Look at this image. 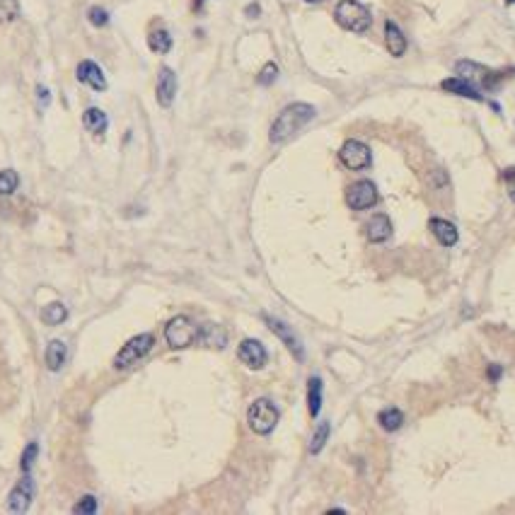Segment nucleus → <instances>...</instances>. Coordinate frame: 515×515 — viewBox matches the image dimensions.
Listing matches in <instances>:
<instances>
[{"instance_id": "obj_12", "label": "nucleus", "mask_w": 515, "mask_h": 515, "mask_svg": "<svg viewBox=\"0 0 515 515\" xmlns=\"http://www.w3.org/2000/svg\"><path fill=\"white\" fill-rule=\"evenodd\" d=\"M75 78H78V83L92 87L97 92L107 90V78H104L102 68L95 61H80L78 68H75Z\"/></svg>"}, {"instance_id": "obj_32", "label": "nucleus", "mask_w": 515, "mask_h": 515, "mask_svg": "<svg viewBox=\"0 0 515 515\" xmlns=\"http://www.w3.org/2000/svg\"><path fill=\"white\" fill-rule=\"evenodd\" d=\"M506 179H508V194H511V199L515 201V169L513 172H506Z\"/></svg>"}, {"instance_id": "obj_29", "label": "nucleus", "mask_w": 515, "mask_h": 515, "mask_svg": "<svg viewBox=\"0 0 515 515\" xmlns=\"http://www.w3.org/2000/svg\"><path fill=\"white\" fill-rule=\"evenodd\" d=\"M276 78H278V65L276 63H266L264 68H261V73H259V85H264V87H268V85H273L276 83Z\"/></svg>"}, {"instance_id": "obj_23", "label": "nucleus", "mask_w": 515, "mask_h": 515, "mask_svg": "<svg viewBox=\"0 0 515 515\" xmlns=\"http://www.w3.org/2000/svg\"><path fill=\"white\" fill-rule=\"evenodd\" d=\"M41 320L51 327L63 325V322L68 320V310H65L63 303H48L46 308L41 310Z\"/></svg>"}, {"instance_id": "obj_26", "label": "nucleus", "mask_w": 515, "mask_h": 515, "mask_svg": "<svg viewBox=\"0 0 515 515\" xmlns=\"http://www.w3.org/2000/svg\"><path fill=\"white\" fill-rule=\"evenodd\" d=\"M73 513H75V515H92V513H97V498L92 496V494L83 496V498H80V501L73 506Z\"/></svg>"}, {"instance_id": "obj_21", "label": "nucleus", "mask_w": 515, "mask_h": 515, "mask_svg": "<svg viewBox=\"0 0 515 515\" xmlns=\"http://www.w3.org/2000/svg\"><path fill=\"white\" fill-rule=\"evenodd\" d=\"M377 421H380L382 431L394 433V431L402 429V424H404V414L399 412L397 407H390V409H382L380 416H377Z\"/></svg>"}, {"instance_id": "obj_6", "label": "nucleus", "mask_w": 515, "mask_h": 515, "mask_svg": "<svg viewBox=\"0 0 515 515\" xmlns=\"http://www.w3.org/2000/svg\"><path fill=\"white\" fill-rule=\"evenodd\" d=\"M339 162L351 172H360V169H368L372 165V150L363 141L351 138L339 150Z\"/></svg>"}, {"instance_id": "obj_4", "label": "nucleus", "mask_w": 515, "mask_h": 515, "mask_svg": "<svg viewBox=\"0 0 515 515\" xmlns=\"http://www.w3.org/2000/svg\"><path fill=\"white\" fill-rule=\"evenodd\" d=\"M152 346H155V337H152V334H138V337L129 339V341L122 346V351L117 353V358H114V368L117 370L131 368V365L138 363L141 358H145V356L152 351Z\"/></svg>"}, {"instance_id": "obj_19", "label": "nucleus", "mask_w": 515, "mask_h": 515, "mask_svg": "<svg viewBox=\"0 0 515 515\" xmlns=\"http://www.w3.org/2000/svg\"><path fill=\"white\" fill-rule=\"evenodd\" d=\"M65 358H68V348H65V344L61 339H53V341H48L46 346V353H44V360H46V368L48 370H61Z\"/></svg>"}, {"instance_id": "obj_3", "label": "nucleus", "mask_w": 515, "mask_h": 515, "mask_svg": "<svg viewBox=\"0 0 515 515\" xmlns=\"http://www.w3.org/2000/svg\"><path fill=\"white\" fill-rule=\"evenodd\" d=\"M278 419H281V412H278L276 404L266 397L252 402V407L247 412V424L256 436H268V433L278 426Z\"/></svg>"}, {"instance_id": "obj_7", "label": "nucleus", "mask_w": 515, "mask_h": 515, "mask_svg": "<svg viewBox=\"0 0 515 515\" xmlns=\"http://www.w3.org/2000/svg\"><path fill=\"white\" fill-rule=\"evenodd\" d=\"M377 199H380V194H377L375 182H370V179H360L346 189V206L351 211H368L377 204Z\"/></svg>"}, {"instance_id": "obj_14", "label": "nucleus", "mask_w": 515, "mask_h": 515, "mask_svg": "<svg viewBox=\"0 0 515 515\" xmlns=\"http://www.w3.org/2000/svg\"><path fill=\"white\" fill-rule=\"evenodd\" d=\"M392 233H394L392 221H390V216H385V213H377V216H372L368 221V226H365V235H368V240L372 245L387 242V240L392 237Z\"/></svg>"}, {"instance_id": "obj_11", "label": "nucleus", "mask_w": 515, "mask_h": 515, "mask_svg": "<svg viewBox=\"0 0 515 515\" xmlns=\"http://www.w3.org/2000/svg\"><path fill=\"white\" fill-rule=\"evenodd\" d=\"M237 358L242 360L249 370H261L268 360V353H266V348L256 341V339H245L237 348Z\"/></svg>"}, {"instance_id": "obj_5", "label": "nucleus", "mask_w": 515, "mask_h": 515, "mask_svg": "<svg viewBox=\"0 0 515 515\" xmlns=\"http://www.w3.org/2000/svg\"><path fill=\"white\" fill-rule=\"evenodd\" d=\"M165 339L169 344V348H186L199 339V327L184 315H177L167 322L165 327Z\"/></svg>"}, {"instance_id": "obj_22", "label": "nucleus", "mask_w": 515, "mask_h": 515, "mask_svg": "<svg viewBox=\"0 0 515 515\" xmlns=\"http://www.w3.org/2000/svg\"><path fill=\"white\" fill-rule=\"evenodd\" d=\"M320 407H322V380L317 375H312L308 380V409H310V416L320 414Z\"/></svg>"}, {"instance_id": "obj_10", "label": "nucleus", "mask_w": 515, "mask_h": 515, "mask_svg": "<svg viewBox=\"0 0 515 515\" xmlns=\"http://www.w3.org/2000/svg\"><path fill=\"white\" fill-rule=\"evenodd\" d=\"M155 95H157V104H160L162 109H169L174 104V97H177V75H174V70L167 68V65L160 68Z\"/></svg>"}, {"instance_id": "obj_34", "label": "nucleus", "mask_w": 515, "mask_h": 515, "mask_svg": "<svg viewBox=\"0 0 515 515\" xmlns=\"http://www.w3.org/2000/svg\"><path fill=\"white\" fill-rule=\"evenodd\" d=\"M247 15H249V18H256V15H259V5H249V8H247Z\"/></svg>"}, {"instance_id": "obj_35", "label": "nucleus", "mask_w": 515, "mask_h": 515, "mask_svg": "<svg viewBox=\"0 0 515 515\" xmlns=\"http://www.w3.org/2000/svg\"><path fill=\"white\" fill-rule=\"evenodd\" d=\"M305 3H325V0H305Z\"/></svg>"}, {"instance_id": "obj_31", "label": "nucleus", "mask_w": 515, "mask_h": 515, "mask_svg": "<svg viewBox=\"0 0 515 515\" xmlns=\"http://www.w3.org/2000/svg\"><path fill=\"white\" fill-rule=\"evenodd\" d=\"M37 97H39V102H41V107L46 109L48 107V102H51V95H48V90L44 85L37 87Z\"/></svg>"}, {"instance_id": "obj_27", "label": "nucleus", "mask_w": 515, "mask_h": 515, "mask_svg": "<svg viewBox=\"0 0 515 515\" xmlns=\"http://www.w3.org/2000/svg\"><path fill=\"white\" fill-rule=\"evenodd\" d=\"M327 438H330V424H322L320 429H317L315 438H312V443H310V452H312V455L320 452L322 448L327 445Z\"/></svg>"}, {"instance_id": "obj_15", "label": "nucleus", "mask_w": 515, "mask_h": 515, "mask_svg": "<svg viewBox=\"0 0 515 515\" xmlns=\"http://www.w3.org/2000/svg\"><path fill=\"white\" fill-rule=\"evenodd\" d=\"M443 90L445 92H452V95H459V97H467V100H474V102H481L484 100V95H481V90L476 85H472L469 80L464 78H448L443 80Z\"/></svg>"}, {"instance_id": "obj_30", "label": "nucleus", "mask_w": 515, "mask_h": 515, "mask_svg": "<svg viewBox=\"0 0 515 515\" xmlns=\"http://www.w3.org/2000/svg\"><path fill=\"white\" fill-rule=\"evenodd\" d=\"M87 20H90V25H95V27H104L109 22V13L104 8H90V13H87Z\"/></svg>"}, {"instance_id": "obj_13", "label": "nucleus", "mask_w": 515, "mask_h": 515, "mask_svg": "<svg viewBox=\"0 0 515 515\" xmlns=\"http://www.w3.org/2000/svg\"><path fill=\"white\" fill-rule=\"evenodd\" d=\"M455 70L459 73V78H464V80H469V83L474 85V80L479 85H484V87H494L496 85V80H494V73H491L489 68H484V65H479V63H472V61H459L457 65H455ZM476 85V87H479Z\"/></svg>"}, {"instance_id": "obj_2", "label": "nucleus", "mask_w": 515, "mask_h": 515, "mask_svg": "<svg viewBox=\"0 0 515 515\" xmlns=\"http://www.w3.org/2000/svg\"><path fill=\"white\" fill-rule=\"evenodd\" d=\"M334 20L339 22V27L356 32V34L368 32L372 25L370 10L363 3H358V0H339L337 10H334Z\"/></svg>"}, {"instance_id": "obj_20", "label": "nucleus", "mask_w": 515, "mask_h": 515, "mask_svg": "<svg viewBox=\"0 0 515 515\" xmlns=\"http://www.w3.org/2000/svg\"><path fill=\"white\" fill-rule=\"evenodd\" d=\"M148 46L155 53H169V48H172V34H169L165 27H157V30H152L148 34Z\"/></svg>"}, {"instance_id": "obj_18", "label": "nucleus", "mask_w": 515, "mask_h": 515, "mask_svg": "<svg viewBox=\"0 0 515 515\" xmlns=\"http://www.w3.org/2000/svg\"><path fill=\"white\" fill-rule=\"evenodd\" d=\"M83 126H85L87 131H90L92 136L102 138V136L107 133L109 119H107V114H104L102 109L90 107V109H85V114H83Z\"/></svg>"}, {"instance_id": "obj_1", "label": "nucleus", "mask_w": 515, "mask_h": 515, "mask_svg": "<svg viewBox=\"0 0 515 515\" xmlns=\"http://www.w3.org/2000/svg\"><path fill=\"white\" fill-rule=\"evenodd\" d=\"M315 114H317L315 107L308 104V102L288 104V107L276 117V122H273L271 131H268V141H271L273 145L288 143L290 138H295V136H298V131H303L305 126L315 119Z\"/></svg>"}, {"instance_id": "obj_17", "label": "nucleus", "mask_w": 515, "mask_h": 515, "mask_svg": "<svg viewBox=\"0 0 515 515\" xmlns=\"http://www.w3.org/2000/svg\"><path fill=\"white\" fill-rule=\"evenodd\" d=\"M429 228H431V233L436 235V240L443 245V247H452V245L457 242V237H459L457 228H455L450 221H445V218H431Z\"/></svg>"}, {"instance_id": "obj_24", "label": "nucleus", "mask_w": 515, "mask_h": 515, "mask_svg": "<svg viewBox=\"0 0 515 515\" xmlns=\"http://www.w3.org/2000/svg\"><path fill=\"white\" fill-rule=\"evenodd\" d=\"M20 18V0H0V25H10Z\"/></svg>"}, {"instance_id": "obj_16", "label": "nucleus", "mask_w": 515, "mask_h": 515, "mask_svg": "<svg viewBox=\"0 0 515 515\" xmlns=\"http://www.w3.org/2000/svg\"><path fill=\"white\" fill-rule=\"evenodd\" d=\"M385 46L394 58H399V56L407 53V37L402 34V30H399L392 20L385 22Z\"/></svg>"}, {"instance_id": "obj_8", "label": "nucleus", "mask_w": 515, "mask_h": 515, "mask_svg": "<svg viewBox=\"0 0 515 515\" xmlns=\"http://www.w3.org/2000/svg\"><path fill=\"white\" fill-rule=\"evenodd\" d=\"M34 479L30 476V472H25V476L15 484V489L8 496V508L10 513H27L32 506V498H34Z\"/></svg>"}, {"instance_id": "obj_36", "label": "nucleus", "mask_w": 515, "mask_h": 515, "mask_svg": "<svg viewBox=\"0 0 515 515\" xmlns=\"http://www.w3.org/2000/svg\"><path fill=\"white\" fill-rule=\"evenodd\" d=\"M508 3H515V0H508Z\"/></svg>"}, {"instance_id": "obj_28", "label": "nucleus", "mask_w": 515, "mask_h": 515, "mask_svg": "<svg viewBox=\"0 0 515 515\" xmlns=\"http://www.w3.org/2000/svg\"><path fill=\"white\" fill-rule=\"evenodd\" d=\"M37 455H39V445H37V443H30V445L25 448V452H22V459H20L22 472H30L32 464H34V459H37Z\"/></svg>"}, {"instance_id": "obj_33", "label": "nucleus", "mask_w": 515, "mask_h": 515, "mask_svg": "<svg viewBox=\"0 0 515 515\" xmlns=\"http://www.w3.org/2000/svg\"><path fill=\"white\" fill-rule=\"evenodd\" d=\"M498 377H501V368H498V365H491V368H489V380L496 382Z\"/></svg>"}, {"instance_id": "obj_25", "label": "nucleus", "mask_w": 515, "mask_h": 515, "mask_svg": "<svg viewBox=\"0 0 515 515\" xmlns=\"http://www.w3.org/2000/svg\"><path fill=\"white\" fill-rule=\"evenodd\" d=\"M20 177L15 169H0V196H8L18 189Z\"/></svg>"}, {"instance_id": "obj_37", "label": "nucleus", "mask_w": 515, "mask_h": 515, "mask_svg": "<svg viewBox=\"0 0 515 515\" xmlns=\"http://www.w3.org/2000/svg\"><path fill=\"white\" fill-rule=\"evenodd\" d=\"M199 3H201V0H199Z\"/></svg>"}, {"instance_id": "obj_9", "label": "nucleus", "mask_w": 515, "mask_h": 515, "mask_svg": "<svg viewBox=\"0 0 515 515\" xmlns=\"http://www.w3.org/2000/svg\"><path fill=\"white\" fill-rule=\"evenodd\" d=\"M264 322H266V327H268V330H271L273 334H276L278 339H281L283 344H286V348L290 351V353L295 356V358H298V360H303V358H305L303 344H300V339L295 337V332L290 330V327L286 325V322L276 320V317H271V315H264Z\"/></svg>"}]
</instances>
